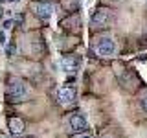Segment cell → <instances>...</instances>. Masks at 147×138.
Here are the masks:
<instances>
[{"label": "cell", "mask_w": 147, "mask_h": 138, "mask_svg": "<svg viewBox=\"0 0 147 138\" xmlns=\"http://www.w3.org/2000/svg\"><path fill=\"white\" fill-rule=\"evenodd\" d=\"M26 94H28V87L22 83L20 79H13L11 83H9V87H7V98L11 99V101H22L26 98Z\"/></svg>", "instance_id": "obj_1"}, {"label": "cell", "mask_w": 147, "mask_h": 138, "mask_svg": "<svg viewBox=\"0 0 147 138\" xmlns=\"http://www.w3.org/2000/svg\"><path fill=\"white\" fill-rule=\"evenodd\" d=\"M96 50H98V53L101 57H112L116 53V41L112 37H103V39H99Z\"/></svg>", "instance_id": "obj_2"}, {"label": "cell", "mask_w": 147, "mask_h": 138, "mask_svg": "<svg viewBox=\"0 0 147 138\" xmlns=\"http://www.w3.org/2000/svg\"><path fill=\"white\" fill-rule=\"evenodd\" d=\"M68 123H70V131L72 133H83L86 131V127H88V122H86L85 114L81 112H74L70 120H68Z\"/></svg>", "instance_id": "obj_3"}, {"label": "cell", "mask_w": 147, "mask_h": 138, "mask_svg": "<svg viewBox=\"0 0 147 138\" xmlns=\"http://www.w3.org/2000/svg\"><path fill=\"white\" fill-rule=\"evenodd\" d=\"M109 20H110V11L109 9H105V7H99V9H96V13L92 15V26H96V28H103L105 24H109Z\"/></svg>", "instance_id": "obj_4"}, {"label": "cell", "mask_w": 147, "mask_h": 138, "mask_svg": "<svg viewBox=\"0 0 147 138\" xmlns=\"http://www.w3.org/2000/svg\"><path fill=\"white\" fill-rule=\"evenodd\" d=\"M35 11H37V17L39 18L48 20V18L52 17V13H53V6H52V2H39L35 6Z\"/></svg>", "instance_id": "obj_5"}, {"label": "cell", "mask_w": 147, "mask_h": 138, "mask_svg": "<svg viewBox=\"0 0 147 138\" xmlns=\"http://www.w3.org/2000/svg\"><path fill=\"white\" fill-rule=\"evenodd\" d=\"M77 92L74 87H63L61 90H59V99L63 101V103H72L74 99H76Z\"/></svg>", "instance_id": "obj_6"}, {"label": "cell", "mask_w": 147, "mask_h": 138, "mask_svg": "<svg viewBox=\"0 0 147 138\" xmlns=\"http://www.w3.org/2000/svg\"><path fill=\"white\" fill-rule=\"evenodd\" d=\"M61 66H63V70H66V72H74L79 66V59L74 57V55H68V57H64L61 61Z\"/></svg>", "instance_id": "obj_7"}, {"label": "cell", "mask_w": 147, "mask_h": 138, "mask_svg": "<svg viewBox=\"0 0 147 138\" xmlns=\"http://www.w3.org/2000/svg\"><path fill=\"white\" fill-rule=\"evenodd\" d=\"M7 125H9V131H11L13 135H20V133L24 131V122H22L20 118H9Z\"/></svg>", "instance_id": "obj_8"}, {"label": "cell", "mask_w": 147, "mask_h": 138, "mask_svg": "<svg viewBox=\"0 0 147 138\" xmlns=\"http://www.w3.org/2000/svg\"><path fill=\"white\" fill-rule=\"evenodd\" d=\"M11 26H13V20H11V18H7V20L2 22V28H4V30H9Z\"/></svg>", "instance_id": "obj_9"}, {"label": "cell", "mask_w": 147, "mask_h": 138, "mask_svg": "<svg viewBox=\"0 0 147 138\" xmlns=\"http://www.w3.org/2000/svg\"><path fill=\"white\" fill-rule=\"evenodd\" d=\"M6 52H7V55H13V53H15V46H13V44H7L6 46Z\"/></svg>", "instance_id": "obj_10"}, {"label": "cell", "mask_w": 147, "mask_h": 138, "mask_svg": "<svg viewBox=\"0 0 147 138\" xmlns=\"http://www.w3.org/2000/svg\"><path fill=\"white\" fill-rule=\"evenodd\" d=\"M142 109L147 112V96H145V98H142Z\"/></svg>", "instance_id": "obj_11"}, {"label": "cell", "mask_w": 147, "mask_h": 138, "mask_svg": "<svg viewBox=\"0 0 147 138\" xmlns=\"http://www.w3.org/2000/svg\"><path fill=\"white\" fill-rule=\"evenodd\" d=\"M2 17H4V7L0 6V18H2Z\"/></svg>", "instance_id": "obj_12"}, {"label": "cell", "mask_w": 147, "mask_h": 138, "mask_svg": "<svg viewBox=\"0 0 147 138\" xmlns=\"http://www.w3.org/2000/svg\"><path fill=\"white\" fill-rule=\"evenodd\" d=\"M79 138H92V136H79Z\"/></svg>", "instance_id": "obj_13"}, {"label": "cell", "mask_w": 147, "mask_h": 138, "mask_svg": "<svg viewBox=\"0 0 147 138\" xmlns=\"http://www.w3.org/2000/svg\"><path fill=\"white\" fill-rule=\"evenodd\" d=\"M105 138H110V136H105Z\"/></svg>", "instance_id": "obj_14"}]
</instances>
